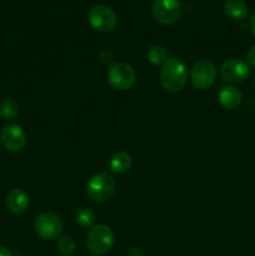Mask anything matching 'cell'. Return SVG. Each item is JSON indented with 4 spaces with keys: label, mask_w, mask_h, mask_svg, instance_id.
<instances>
[{
    "label": "cell",
    "mask_w": 255,
    "mask_h": 256,
    "mask_svg": "<svg viewBox=\"0 0 255 256\" xmlns=\"http://www.w3.org/2000/svg\"><path fill=\"white\" fill-rule=\"evenodd\" d=\"M148 60L154 65H162L168 60V52L162 45H152L148 48Z\"/></svg>",
    "instance_id": "obj_16"
},
{
    "label": "cell",
    "mask_w": 255,
    "mask_h": 256,
    "mask_svg": "<svg viewBox=\"0 0 255 256\" xmlns=\"http://www.w3.org/2000/svg\"><path fill=\"white\" fill-rule=\"evenodd\" d=\"M34 230L42 240H55L62 236L64 224L58 214L52 212H42L34 222Z\"/></svg>",
    "instance_id": "obj_4"
},
{
    "label": "cell",
    "mask_w": 255,
    "mask_h": 256,
    "mask_svg": "<svg viewBox=\"0 0 255 256\" xmlns=\"http://www.w3.org/2000/svg\"><path fill=\"white\" fill-rule=\"evenodd\" d=\"M114 242L115 235L109 225H94L88 232L86 248L95 256L106 255L112 249Z\"/></svg>",
    "instance_id": "obj_3"
},
{
    "label": "cell",
    "mask_w": 255,
    "mask_h": 256,
    "mask_svg": "<svg viewBox=\"0 0 255 256\" xmlns=\"http://www.w3.org/2000/svg\"><path fill=\"white\" fill-rule=\"evenodd\" d=\"M246 60L252 66L255 68V45L250 48L246 52Z\"/></svg>",
    "instance_id": "obj_19"
},
{
    "label": "cell",
    "mask_w": 255,
    "mask_h": 256,
    "mask_svg": "<svg viewBox=\"0 0 255 256\" xmlns=\"http://www.w3.org/2000/svg\"><path fill=\"white\" fill-rule=\"evenodd\" d=\"M0 142L6 152H19L26 145V132L20 125H6L0 132Z\"/></svg>",
    "instance_id": "obj_10"
},
{
    "label": "cell",
    "mask_w": 255,
    "mask_h": 256,
    "mask_svg": "<svg viewBox=\"0 0 255 256\" xmlns=\"http://www.w3.org/2000/svg\"><path fill=\"white\" fill-rule=\"evenodd\" d=\"M216 68L209 60H199L192 65L190 70V80L198 90H206L215 82L216 79Z\"/></svg>",
    "instance_id": "obj_7"
},
{
    "label": "cell",
    "mask_w": 255,
    "mask_h": 256,
    "mask_svg": "<svg viewBox=\"0 0 255 256\" xmlns=\"http://www.w3.org/2000/svg\"><path fill=\"white\" fill-rule=\"evenodd\" d=\"M224 12L230 19L244 20L248 16L249 9L242 0H226L224 5Z\"/></svg>",
    "instance_id": "obj_14"
},
{
    "label": "cell",
    "mask_w": 255,
    "mask_h": 256,
    "mask_svg": "<svg viewBox=\"0 0 255 256\" xmlns=\"http://www.w3.org/2000/svg\"><path fill=\"white\" fill-rule=\"evenodd\" d=\"M88 22L96 32H109L116 28L118 15L106 5H95L88 12Z\"/></svg>",
    "instance_id": "obj_5"
},
{
    "label": "cell",
    "mask_w": 255,
    "mask_h": 256,
    "mask_svg": "<svg viewBox=\"0 0 255 256\" xmlns=\"http://www.w3.org/2000/svg\"><path fill=\"white\" fill-rule=\"evenodd\" d=\"M116 190V182L108 172H100L90 176L86 182V194L96 202H105L112 199Z\"/></svg>",
    "instance_id": "obj_2"
},
{
    "label": "cell",
    "mask_w": 255,
    "mask_h": 256,
    "mask_svg": "<svg viewBox=\"0 0 255 256\" xmlns=\"http://www.w3.org/2000/svg\"><path fill=\"white\" fill-rule=\"evenodd\" d=\"M132 159L128 152H118L112 154L109 159V168L114 174H125L132 169Z\"/></svg>",
    "instance_id": "obj_13"
},
{
    "label": "cell",
    "mask_w": 255,
    "mask_h": 256,
    "mask_svg": "<svg viewBox=\"0 0 255 256\" xmlns=\"http://www.w3.org/2000/svg\"><path fill=\"white\" fill-rule=\"evenodd\" d=\"M219 74L224 82L230 84H240L245 82L250 74L249 65L239 59H228L220 65Z\"/></svg>",
    "instance_id": "obj_9"
},
{
    "label": "cell",
    "mask_w": 255,
    "mask_h": 256,
    "mask_svg": "<svg viewBox=\"0 0 255 256\" xmlns=\"http://www.w3.org/2000/svg\"><path fill=\"white\" fill-rule=\"evenodd\" d=\"M249 25H250V30H252V35H254V36H255V14H252V16L250 18Z\"/></svg>",
    "instance_id": "obj_21"
},
{
    "label": "cell",
    "mask_w": 255,
    "mask_h": 256,
    "mask_svg": "<svg viewBox=\"0 0 255 256\" xmlns=\"http://www.w3.org/2000/svg\"><path fill=\"white\" fill-rule=\"evenodd\" d=\"M188 68L184 62L176 58H169L160 70V82L169 92H179L188 82Z\"/></svg>",
    "instance_id": "obj_1"
},
{
    "label": "cell",
    "mask_w": 255,
    "mask_h": 256,
    "mask_svg": "<svg viewBox=\"0 0 255 256\" xmlns=\"http://www.w3.org/2000/svg\"><path fill=\"white\" fill-rule=\"evenodd\" d=\"M218 99L222 106L225 109H235L242 104V94L238 88L235 86H225L219 92Z\"/></svg>",
    "instance_id": "obj_12"
},
{
    "label": "cell",
    "mask_w": 255,
    "mask_h": 256,
    "mask_svg": "<svg viewBox=\"0 0 255 256\" xmlns=\"http://www.w3.org/2000/svg\"><path fill=\"white\" fill-rule=\"evenodd\" d=\"M0 256H12V254L8 248L0 246Z\"/></svg>",
    "instance_id": "obj_20"
},
{
    "label": "cell",
    "mask_w": 255,
    "mask_h": 256,
    "mask_svg": "<svg viewBox=\"0 0 255 256\" xmlns=\"http://www.w3.org/2000/svg\"><path fill=\"white\" fill-rule=\"evenodd\" d=\"M56 249L62 255H70L76 250V242L70 235H64V236H60L58 239Z\"/></svg>",
    "instance_id": "obj_18"
},
{
    "label": "cell",
    "mask_w": 255,
    "mask_h": 256,
    "mask_svg": "<svg viewBox=\"0 0 255 256\" xmlns=\"http://www.w3.org/2000/svg\"><path fill=\"white\" fill-rule=\"evenodd\" d=\"M26 256H32V255H26Z\"/></svg>",
    "instance_id": "obj_22"
},
{
    "label": "cell",
    "mask_w": 255,
    "mask_h": 256,
    "mask_svg": "<svg viewBox=\"0 0 255 256\" xmlns=\"http://www.w3.org/2000/svg\"><path fill=\"white\" fill-rule=\"evenodd\" d=\"M29 196L22 189H12L5 199L8 210L12 214H22L29 208Z\"/></svg>",
    "instance_id": "obj_11"
},
{
    "label": "cell",
    "mask_w": 255,
    "mask_h": 256,
    "mask_svg": "<svg viewBox=\"0 0 255 256\" xmlns=\"http://www.w3.org/2000/svg\"><path fill=\"white\" fill-rule=\"evenodd\" d=\"M152 16L162 25H172L182 15L179 0H155L152 4Z\"/></svg>",
    "instance_id": "obj_8"
},
{
    "label": "cell",
    "mask_w": 255,
    "mask_h": 256,
    "mask_svg": "<svg viewBox=\"0 0 255 256\" xmlns=\"http://www.w3.org/2000/svg\"><path fill=\"white\" fill-rule=\"evenodd\" d=\"M95 219V212L90 208H82L75 212V222L82 228H92Z\"/></svg>",
    "instance_id": "obj_17"
},
{
    "label": "cell",
    "mask_w": 255,
    "mask_h": 256,
    "mask_svg": "<svg viewBox=\"0 0 255 256\" xmlns=\"http://www.w3.org/2000/svg\"><path fill=\"white\" fill-rule=\"evenodd\" d=\"M19 114V105L14 99H4L0 102V116L4 120H12Z\"/></svg>",
    "instance_id": "obj_15"
},
{
    "label": "cell",
    "mask_w": 255,
    "mask_h": 256,
    "mask_svg": "<svg viewBox=\"0 0 255 256\" xmlns=\"http://www.w3.org/2000/svg\"><path fill=\"white\" fill-rule=\"evenodd\" d=\"M108 82L114 89L128 90L136 82V72L128 62H114L108 70Z\"/></svg>",
    "instance_id": "obj_6"
}]
</instances>
